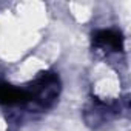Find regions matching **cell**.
Masks as SVG:
<instances>
[{
  "mask_svg": "<svg viewBox=\"0 0 131 131\" xmlns=\"http://www.w3.org/2000/svg\"><path fill=\"white\" fill-rule=\"evenodd\" d=\"M28 100H31L28 91L14 88L13 85H8V83H0V103L2 105L23 103Z\"/></svg>",
  "mask_w": 131,
  "mask_h": 131,
  "instance_id": "6da1fadb",
  "label": "cell"
},
{
  "mask_svg": "<svg viewBox=\"0 0 131 131\" xmlns=\"http://www.w3.org/2000/svg\"><path fill=\"white\" fill-rule=\"evenodd\" d=\"M94 42L103 48H110L113 51H120L122 49V36L116 31L111 29H103L97 31L94 34Z\"/></svg>",
  "mask_w": 131,
  "mask_h": 131,
  "instance_id": "7a4b0ae2",
  "label": "cell"
}]
</instances>
